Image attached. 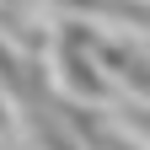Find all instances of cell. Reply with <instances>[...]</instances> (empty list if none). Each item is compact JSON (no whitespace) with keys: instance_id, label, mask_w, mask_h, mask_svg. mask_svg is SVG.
Instances as JSON below:
<instances>
[{"instance_id":"obj_2","label":"cell","mask_w":150,"mask_h":150,"mask_svg":"<svg viewBox=\"0 0 150 150\" xmlns=\"http://www.w3.org/2000/svg\"><path fill=\"white\" fill-rule=\"evenodd\" d=\"M97 59H102V70H107L112 91H134L139 102H150V54H145V48H134L129 38L97 32Z\"/></svg>"},{"instance_id":"obj_6","label":"cell","mask_w":150,"mask_h":150,"mask_svg":"<svg viewBox=\"0 0 150 150\" xmlns=\"http://www.w3.org/2000/svg\"><path fill=\"white\" fill-rule=\"evenodd\" d=\"M102 150H139L134 139H102Z\"/></svg>"},{"instance_id":"obj_1","label":"cell","mask_w":150,"mask_h":150,"mask_svg":"<svg viewBox=\"0 0 150 150\" xmlns=\"http://www.w3.org/2000/svg\"><path fill=\"white\" fill-rule=\"evenodd\" d=\"M48 70H54V86L70 102H86V107L112 102V81H107V70L97 59V27L59 22L54 27V43H48Z\"/></svg>"},{"instance_id":"obj_5","label":"cell","mask_w":150,"mask_h":150,"mask_svg":"<svg viewBox=\"0 0 150 150\" xmlns=\"http://www.w3.org/2000/svg\"><path fill=\"white\" fill-rule=\"evenodd\" d=\"M0 129H11V102H6V86H0Z\"/></svg>"},{"instance_id":"obj_4","label":"cell","mask_w":150,"mask_h":150,"mask_svg":"<svg viewBox=\"0 0 150 150\" xmlns=\"http://www.w3.org/2000/svg\"><path fill=\"white\" fill-rule=\"evenodd\" d=\"M134 129H139V134L150 139V107H134Z\"/></svg>"},{"instance_id":"obj_3","label":"cell","mask_w":150,"mask_h":150,"mask_svg":"<svg viewBox=\"0 0 150 150\" xmlns=\"http://www.w3.org/2000/svg\"><path fill=\"white\" fill-rule=\"evenodd\" d=\"M59 11H70L75 22H129V27H145L150 22V6L145 0H54Z\"/></svg>"}]
</instances>
